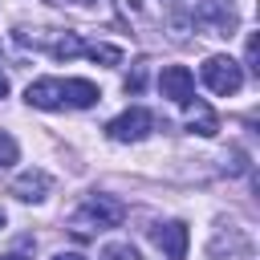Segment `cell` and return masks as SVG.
<instances>
[{
  "instance_id": "cell-2",
  "label": "cell",
  "mask_w": 260,
  "mask_h": 260,
  "mask_svg": "<svg viewBox=\"0 0 260 260\" xmlns=\"http://www.w3.org/2000/svg\"><path fill=\"white\" fill-rule=\"evenodd\" d=\"M199 77H203V85H207L211 93L232 98V93H240V85H244V65H236V61H232V57H223V53H215V57H207V61H203Z\"/></svg>"
},
{
  "instance_id": "cell-3",
  "label": "cell",
  "mask_w": 260,
  "mask_h": 260,
  "mask_svg": "<svg viewBox=\"0 0 260 260\" xmlns=\"http://www.w3.org/2000/svg\"><path fill=\"white\" fill-rule=\"evenodd\" d=\"M150 130H154V118H150V110H142V106L122 110V114L106 126V134H110L114 142H142Z\"/></svg>"
},
{
  "instance_id": "cell-5",
  "label": "cell",
  "mask_w": 260,
  "mask_h": 260,
  "mask_svg": "<svg viewBox=\"0 0 260 260\" xmlns=\"http://www.w3.org/2000/svg\"><path fill=\"white\" fill-rule=\"evenodd\" d=\"M158 93L171 98L175 106H187V102L195 98V73H191L187 65H167V69L158 73Z\"/></svg>"
},
{
  "instance_id": "cell-16",
  "label": "cell",
  "mask_w": 260,
  "mask_h": 260,
  "mask_svg": "<svg viewBox=\"0 0 260 260\" xmlns=\"http://www.w3.org/2000/svg\"><path fill=\"white\" fill-rule=\"evenodd\" d=\"M53 260H85V256H81V252H57Z\"/></svg>"
},
{
  "instance_id": "cell-18",
  "label": "cell",
  "mask_w": 260,
  "mask_h": 260,
  "mask_svg": "<svg viewBox=\"0 0 260 260\" xmlns=\"http://www.w3.org/2000/svg\"><path fill=\"white\" fill-rule=\"evenodd\" d=\"M0 260H24V256H20V252H8V256H0Z\"/></svg>"
},
{
  "instance_id": "cell-11",
  "label": "cell",
  "mask_w": 260,
  "mask_h": 260,
  "mask_svg": "<svg viewBox=\"0 0 260 260\" xmlns=\"http://www.w3.org/2000/svg\"><path fill=\"white\" fill-rule=\"evenodd\" d=\"M89 61H102V65H118L122 61V49H114V45H85L81 49Z\"/></svg>"
},
{
  "instance_id": "cell-8",
  "label": "cell",
  "mask_w": 260,
  "mask_h": 260,
  "mask_svg": "<svg viewBox=\"0 0 260 260\" xmlns=\"http://www.w3.org/2000/svg\"><path fill=\"white\" fill-rule=\"evenodd\" d=\"M187 130L199 134V138H215V134H219V118H215V110H211L207 102L191 98V102H187Z\"/></svg>"
},
{
  "instance_id": "cell-1",
  "label": "cell",
  "mask_w": 260,
  "mask_h": 260,
  "mask_svg": "<svg viewBox=\"0 0 260 260\" xmlns=\"http://www.w3.org/2000/svg\"><path fill=\"white\" fill-rule=\"evenodd\" d=\"M126 219V207L114 199V195H89L81 203V211L73 215V232L77 236H93L102 228H118Z\"/></svg>"
},
{
  "instance_id": "cell-4",
  "label": "cell",
  "mask_w": 260,
  "mask_h": 260,
  "mask_svg": "<svg viewBox=\"0 0 260 260\" xmlns=\"http://www.w3.org/2000/svg\"><path fill=\"white\" fill-rule=\"evenodd\" d=\"M195 24L215 32V37H228L236 28V8L228 0H199L195 4Z\"/></svg>"
},
{
  "instance_id": "cell-6",
  "label": "cell",
  "mask_w": 260,
  "mask_h": 260,
  "mask_svg": "<svg viewBox=\"0 0 260 260\" xmlns=\"http://www.w3.org/2000/svg\"><path fill=\"white\" fill-rule=\"evenodd\" d=\"M24 102L37 106V110H61L65 106V93H61V81L57 77H41L24 89Z\"/></svg>"
},
{
  "instance_id": "cell-9",
  "label": "cell",
  "mask_w": 260,
  "mask_h": 260,
  "mask_svg": "<svg viewBox=\"0 0 260 260\" xmlns=\"http://www.w3.org/2000/svg\"><path fill=\"white\" fill-rule=\"evenodd\" d=\"M187 240H191L187 236V223H179V219L154 232V244L167 252V260H187Z\"/></svg>"
},
{
  "instance_id": "cell-13",
  "label": "cell",
  "mask_w": 260,
  "mask_h": 260,
  "mask_svg": "<svg viewBox=\"0 0 260 260\" xmlns=\"http://www.w3.org/2000/svg\"><path fill=\"white\" fill-rule=\"evenodd\" d=\"M81 49H85V45H81V41H77L73 32H65V37H61V41L53 45V57H61V61H69V57H77Z\"/></svg>"
},
{
  "instance_id": "cell-7",
  "label": "cell",
  "mask_w": 260,
  "mask_h": 260,
  "mask_svg": "<svg viewBox=\"0 0 260 260\" xmlns=\"http://www.w3.org/2000/svg\"><path fill=\"white\" fill-rule=\"evenodd\" d=\"M49 187H53V179H49L45 171H24V175L12 179V195H16L20 203H41V199L49 195Z\"/></svg>"
},
{
  "instance_id": "cell-12",
  "label": "cell",
  "mask_w": 260,
  "mask_h": 260,
  "mask_svg": "<svg viewBox=\"0 0 260 260\" xmlns=\"http://www.w3.org/2000/svg\"><path fill=\"white\" fill-rule=\"evenodd\" d=\"M102 260H142V256H138L134 244L118 240V244H106V248H102Z\"/></svg>"
},
{
  "instance_id": "cell-17",
  "label": "cell",
  "mask_w": 260,
  "mask_h": 260,
  "mask_svg": "<svg viewBox=\"0 0 260 260\" xmlns=\"http://www.w3.org/2000/svg\"><path fill=\"white\" fill-rule=\"evenodd\" d=\"M0 98H8V77L0 73Z\"/></svg>"
},
{
  "instance_id": "cell-10",
  "label": "cell",
  "mask_w": 260,
  "mask_h": 260,
  "mask_svg": "<svg viewBox=\"0 0 260 260\" xmlns=\"http://www.w3.org/2000/svg\"><path fill=\"white\" fill-rule=\"evenodd\" d=\"M61 93H65V102L69 106H77V110H85V106H93L102 93H98V85L93 81H85V77H65L61 81Z\"/></svg>"
},
{
  "instance_id": "cell-19",
  "label": "cell",
  "mask_w": 260,
  "mask_h": 260,
  "mask_svg": "<svg viewBox=\"0 0 260 260\" xmlns=\"http://www.w3.org/2000/svg\"><path fill=\"white\" fill-rule=\"evenodd\" d=\"M4 223H8V215H4V211H0V228H4Z\"/></svg>"
},
{
  "instance_id": "cell-14",
  "label": "cell",
  "mask_w": 260,
  "mask_h": 260,
  "mask_svg": "<svg viewBox=\"0 0 260 260\" xmlns=\"http://www.w3.org/2000/svg\"><path fill=\"white\" fill-rule=\"evenodd\" d=\"M16 154H20V146H16V138L0 130V167H12V162H16Z\"/></svg>"
},
{
  "instance_id": "cell-15",
  "label": "cell",
  "mask_w": 260,
  "mask_h": 260,
  "mask_svg": "<svg viewBox=\"0 0 260 260\" xmlns=\"http://www.w3.org/2000/svg\"><path fill=\"white\" fill-rule=\"evenodd\" d=\"M244 61H248L252 73H260V65H256V37H248V45H244Z\"/></svg>"
}]
</instances>
